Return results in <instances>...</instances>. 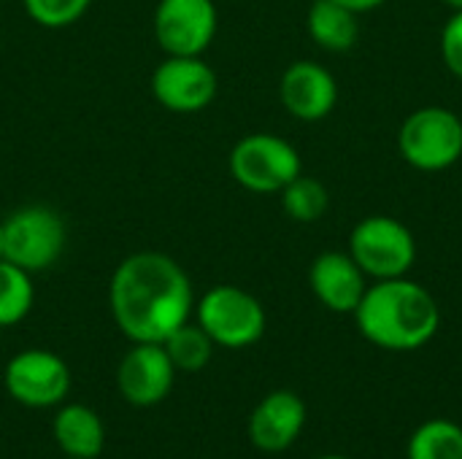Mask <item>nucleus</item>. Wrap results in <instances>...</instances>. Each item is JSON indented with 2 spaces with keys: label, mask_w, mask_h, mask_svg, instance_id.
Returning <instances> with one entry per match:
<instances>
[{
  "label": "nucleus",
  "mask_w": 462,
  "mask_h": 459,
  "mask_svg": "<svg viewBox=\"0 0 462 459\" xmlns=\"http://www.w3.org/2000/svg\"><path fill=\"white\" fill-rule=\"evenodd\" d=\"M108 308L130 344H162L195 314L192 281L173 257L135 252L111 276Z\"/></svg>",
  "instance_id": "obj_1"
},
{
  "label": "nucleus",
  "mask_w": 462,
  "mask_h": 459,
  "mask_svg": "<svg viewBox=\"0 0 462 459\" xmlns=\"http://www.w3.org/2000/svg\"><path fill=\"white\" fill-rule=\"evenodd\" d=\"M365 341L387 352H414L433 341L441 327L436 298L417 281L384 279L365 289L355 308Z\"/></svg>",
  "instance_id": "obj_2"
},
{
  "label": "nucleus",
  "mask_w": 462,
  "mask_h": 459,
  "mask_svg": "<svg viewBox=\"0 0 462 459\" xmlns=\"http://www.w3.org/2000/svg\"><path fill=\"white\" fill-rule=\"evenodd\" d=\"M195 322L214 346L246 349L263 338L268 319L263 303L252 292L233 284H217L195 303Z\"/></svg>",
  "instance_id": "obj_3"
},
{
  "label": "nucleus",
  "mask_w": 462,
  "mask_h": 459,
  "mask_svg": "<svg viewBox=\"0 0 462 459\" xmlns=\"http://www.w3.org/2000/svg\"><path fill=\"white\" fill-rule=\"evenodd\" d=\"M65 243V219L49 206H24L3 219V257L27 273L51 268Z\"/></svg>",
  "instance_id": "obj_4"
},
{
  "label": "nucleus",
  "mask_w": 462,
  "mask_h": 459,
  "mask_svg": "<svg viewBox=\"0 0 462 459\" xmlns=\"http://www.w3.org/2000/svg\"><path fill=\"white\" fill-rule=\"evenodd\" d=\"M227 165H230V176L244 189L260 195L282 192L303 170L298 149L273 133L244 135L233 146Z\"/></svg>",
  "instance_id": "obj_5"
},
{
  "label": "nucleus",
  "mask_w": 462,
  "mask_h": 459,
  "mask_svg": "<svg viewBox=\"0 0 462 459\" xmlns=\"http://www.w3.org/2000/svg\"><path fill=\"white\" fill-rule=\"evenodd\" d=\"M403 160L417 170H447L462 157V119L441 106H428L406 116L398 133Z\"/></svg>",
  "instance_id": "obj_6"
},
{
  "label": "nucleus",
  "mask_w": 462,
  "mask_h": 459,
  "mask_svg": "<svg viewBox=\"0 0 462 459\" xmlns=\"http://www.w3.org/2000/svg\"><path fill=\"white\" fill-rule=\"evenodd\" d=\"M349 254L365 276L376 281L401 279L417 260V241L393 216H365L349 238Z\"/></svg>",
  "instance_id": "obj_7"
},
{
  "label": "nucleus",
  "mask_w": 462,
  "mask_h": 459,
  "mask_svg": "<svg viewBox=\"0 0 462 459\" xmlns=\"http://www.w3.org/2000/svg\"><path fill=\"white\" fill-rule=\"evenodd\" d=\"M3 384L24 409H57L70 392V368L49 349H24L8 360Z\"/></svg>",
  "instance_id": "obj_8"
},
{
  "label": "nucleus",
  "mask_w": 462,
  "mask_h": 459,
  "mask_svg": "<svg viewBox=\"0 0 462 459\" xmlns=\"http://www.w3.org/2000/svg\"><path fill=\"white\" fill-rule=\"evenodd\" d=\"M217 73L203 54H168L152 73V95L173 114H198L208 108L217 97Z\"/></svg>",
  "instance_id": "obj_9"
},
{
  "label": "nucleus",
  "mask_w": 462,
  "mask_h": 459,
  "mask_svg": "<svg viewBox=\"0 0 462 459\" xmlns=\"http://www.w3.org/2000/svg\"><path fill=\"white\" fill-rule=\"evenodd\" d=\"M219 27L214 0H160L154 8V38L165 54H203Z\"/></svg>",
  "instance_id": "obj_10"
},
{
  "label": "nucleus",
  "mask_w": 462,
  "mask_h": 459,
  "mask_svg": "<svg viewBox=\"0 0 462 459\" xmlns=\"http://www.w3.org/2000/svg\"><path fill=\"white\" fill-rule=\"evenodd\" d=\"M176 381V368L162 344H133L116 368V387L133 409L160 406Z\"/></svg>",
  "instance_id": "obj_11"
},
{
  "label": "nucleus",
  "mask_w": 462,
  "mask_h": 459,
  "mask_svg": "<svg viewBox=\"0 0 462 459\" xmlns=\"http://www.w3.org/2000/svg\"><path fill=\"white\" fill-rule=\"evenodd\" d=\"M279 97L290 116L300 122H319L336 108L338 84L325 65L314 60H298L284 70L279 81Z\"/></svg>",
  "instance_id": "obj_12"
},
{
  "label": "nucleus",
  "mask_w": 462,
  "mask_h": 459,
  "mask_svg": "<svg viewBox=\"0 0 462 459\" xmlns=\"http://www.w3.org/2000/svg\"><path fill=\"white\" fill-rule=\"evenodd\" d=\"M303 425H306V403L290 390H276L254 406L246 430L257 452L282 454L298 441Z\"/></svg>",
  "instance_id": "obj_13"
},
{
  "label": "nucleus",
  "mask_w": 462,
  "mask_h": 459,
  "mask_svg": "<svg viewBox=\"0 0 462 459\" xmlns=\"http://www.w3.org/2000/svg\"><path fill=\"white\" fill-rule=\"evenodd\" d=\"M309 284L317 300L336 314H355L365 295V273L344 252H325L311 262Z\"/></svg>",
  "instance_id": "obj_14"
},
{
  "label": "nucleus",
  "mask_w": 462,
  "mask_h": 459,
  "mask_svg": "<svg viewBox=\"0 0 462 459\" xmlns=\"http://www.w3.org/2000/svg\"><path fill=\"white\" fill-rule=\"evenodd\" d=\"M54 444L70 459H97L106 446L103 419L81 403H60L51 422Z\"/></svg>",
  "instance_id": "obj_15"
},
{
  "label": "nucleus",
  "mask_w": 462,
  "mask_h": 459,
  "mask_svg": "<svg viewBox=\"0 0 462 459\" xmlns=\"http://www.w3.org/2000/svg\"><path fill=\"white\" fill-rule=\"evenodd\" d=\"M357 16L355 11H349L346 5L336 3V0H314V5L309 8V35L328 51H349L357 43L360 27H357Z\"/></svg>",
  "instance_id": "obj_16"
},
{
  "label": "nucleus",
  "mask_w": 462,
  "mask_h": 459,
  "mask_svg": "<svg viewBox=\"0 0 462 459\" xmlns=\"http://www.w3.org/2000/svg\"><path fill=\"white\" fill-rule=\"evenodd\" d=\"M162 349L168 352V357H171L176 371L198 373V371H203L211 363L217 346H214V341L206 335V330L198 322H184L179 330H173L162 341Z\"/></svg>",
  "instance_id": "obj_17"
},
{
  "label": "nucleus",
  "mask_w": 462,
  "mask_h": 459,
  "mask_svg": "<svg viewBox=\"0 0 462 459\" xmlns=\"http://www.w3.org/2000/svg\"><path fill=\"white\" fill-rule=\"evenodd\" d=\"M35 287L32 273L19 265L0 260V327H14L32 311Z\"/></svg>",
  "instance_id": "obj_18"
},
{
  "label": "nucleus",
  "mask_w": 462,
  "mask_h": 459,
  "mask_svg": "<svg viewBox=\"0 0 462 459\" xmlns=\"http://www.w3.org/2000/svg\"><path fill=\"white\" fill-rule=\"evenodd\" d=\"M409 459H462V427L449 419L420 425L409 441Z\"/></svg>",
  "instance_id": "obj_19"
},
{
  "label": "nucleus",
  "mask_w": 462,
  "mask_h": 459,
  "mask_svg": "<svg viewBox=\"0 0 462 459\" xmlns=\"http://www.w3.org/2000/svg\"><path fill=\"white\" fill-rule=\"evenodd\" d=\"M328 206H330V195H328L325 184L311 176L300 173L282 189V208L295 222H303V225L317 222V219H322Z\"/></svg>",
  "instance_id": "obj_20"
},
{
  "label": "nucleus",
  "mask_w": 462,
  "mask_h": 459,
  "mask_svg": "<svg viewBox=\"0 0 462 459\" xmlns=\"http://www.w3.org/2000/svg\"><path fill=\"white\" fill-rule=\"evenodd\" d=\"M24 3V11L27 16L41 24V27H49V30H62V27H70L73 22H79L92 0H22Z\"/></svg>",
  "instance_id": "obj_21"
},
{
  "label": "nucleus",
  "mask_w": 462,
  "mask_h": 459,
  "mask_svg": "<svg viewBox=\"0 0 462 459\" xmlns=\"http://www.w3.org/2000/svg\"><path fill=\"white\" fill-rule=\"evenodd\" d=\"M441 54H444L447 68L462 81V11H455V16L444 24Z\"/></svg>",
  "instance_id": "obj_22"
},
{
  "label": "nucleus",
  "mask_w": 462,
  "mask_h": 459,
  "mask_svg": "<svg viewBox=\"0 0 462 459\" xmlns=\"http://www.w3.org/2000/svg\"><path fill=\"white\" fill-rule=\"evenodd\" d=\"M336 3L346 5V8H349V11H355V14H365V11L379 8V5H382V3H387V0H336Z\"/></svg>",
  "instance_id": "obj_23"
},
{
  "label": "nucleus",
  "mask_w": 462,
  "mask_h": 459,
  "mask_svg": "<svg viewBox=\"0 0 462 459\" xmlns=\"http://www.w3.org/2000/svg\"><path fill=\"white\" fill-rule=\"evenodd\" d=\"M441 3H447V5L455 8V11H462V0H441Z\"/></svg>",
  "instance_id": "obj_24"
},
{
  "label": "nucleus",
  "mask_w": 462,
  "mask_h": 459,
  "mask_svg": "<svg viewBox=\"0 0 462 459\" xmlns=\"http://www.w3.org/2000/svg\"><path fill=\"white\" fill-rule=\"evenodd\" d=\"M0 260H5L3 257V222H0Z\"/></svg>",
  "instance_id": "obj_25"
},
{
  "label": "nucleus",
  "mask_w": 462,
  "mask_h": 459,
  "mask_svg": "<svg viewBox=\"0 0 462 459\" xmlns=\"http://www.w3.org/2000/svg\"><path fill=\"white\" fill-rule=\"evenodd\" d=\"M317 459H349V457H338V454H328V457H317Z\"/></svg>",
  "instance_id": "obj_26"
},
{
  "label": "nucleus",
  "mask_w": 462,
  "mask_h": 459,
  "mask_svg": "<svg viewBox=\"0 0 462 459\" xmlns=\"http://www.w3.org/2000/svg\"><path fill=\"white\" fill-rule=\"evenodd\" d=\"M65 459H70V457H65Z\"/></svg>",
  "instance_id": "obj_27"
}]
</instances>
